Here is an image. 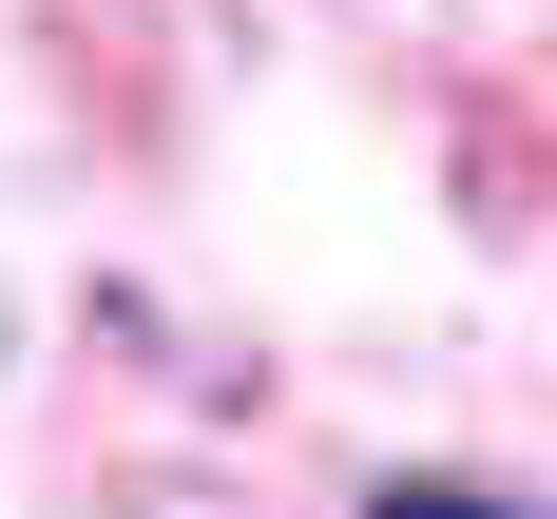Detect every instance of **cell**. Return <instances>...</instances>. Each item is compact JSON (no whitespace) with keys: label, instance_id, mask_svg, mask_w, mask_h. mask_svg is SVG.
<instances>
[{"label":"cell","instance_id":"obj_1","mask_svg":"<svg viewBox=\"0 0 557 519\" xmlns=\"http://www.w3.org/2000/svg\"><path fill=\"white\" fill-rule=\"evenodd\" d=\"M366 519H557V501H500V481H385Z\"/></svg>","mask_w":557,"mask_h":519}]
</instances>
